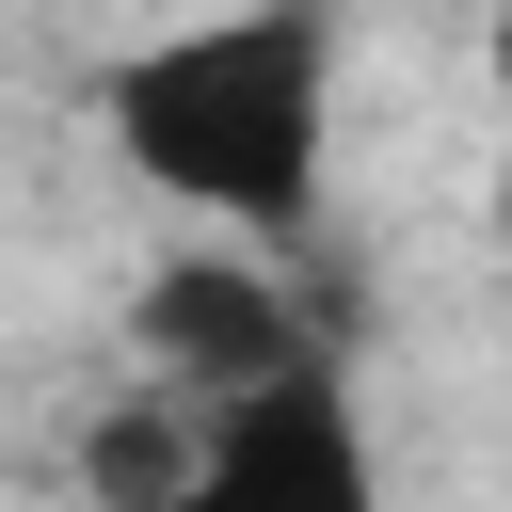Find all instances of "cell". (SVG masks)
I'll use <instances>...</instances> for the list:
<instances>
[{
	"mask_svg": "<svg viewBox=\"0 0 512 512\" xmlns=\"http://www.w3.org/2000/svg\"><path fill=\"white\" fill-rule=\"evenodd\" d=\"M96 128L192 224L304 240L320 224V144H336V0H240V16L144 32L96 80Z\"/></svg>",
	"mask_w": 512,
	"mask_h": 512,
	"instance_id": "cell-1",
	"label": "cell"
},
{
	"mask_svg": "<svg viewBox=\"0 0 512 512\" xmlns=\"http://www.w3.org/2000/svg\"><path fill=\"white\" fill-rule=\"evenodd\" d=\"M128 352L160 368V400H256V384H304V368H336L320 352V320L288 304V272L256 256V240H224V256H160L144 288H128Z\"/></svg>",
	"mask_w": 512,
	"mask_h": 512,
	"instance_id": "cell-2",
	"label": "cell"
},
{
	"mask_svg": "<svg viewBox=\"0 0 512 512\" xmlns=\"http://www.w3.org/2000/svg\"><path fill=\"white\" fill-rule=\"evenodd\" d=\"M160 512H384V464L352 432V384L304 368V384L208 400L192 416V464L160 480Z\"/></svg>",
	"mask_w": 512,
	"mask_h": 512,
	"instance_id": "cell-3",
	"label": "cell"
}]
</instances>
